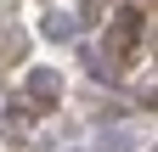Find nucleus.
<instances>
[{
  "mask_svg": "<svg viewBox=\"0 0 158 152\" xmlns=\"http://www.w3.org/2000/svg\"><path fill=\"white\" fill-rule=\"evenodd\" d=\"M135 34H141V11H135V6H124V11L113 17V34H107V51H113V56H130Z\"/></svg>",
  "mask_w": 158,
  "mask_h": 152,
  "instance_id": "f257e3e1",
  "label": "nucleus"
},
{
  "mask_svg": "<svg viewBox=\"0 0 158 152\" xmlns=\"http://www.w3.org/2000/svg\"><path fill=\"white\" fill-rule=\"evenodd\" d=\"M56 96H62V79H56V68H34V73H28V102H34V107H51Z\"/></svg>",
  "mask_w": 158,
  "mask_h": 152,
  "instance_id": "f03ea898",
  "label": "nucleus"
},
{
  "mask_svg": "<svg viewBox=\"0 0 158 152\" xmlns=\"http://www.w3.org/2000/svg\"><path fill=\"white\" fill-rule=\"evenodd\" d=\"M40 34H45V40H73V34H79V17L73 11H45V17H40Z\"/></svg>",
  "mask_w": 158,
  "mask_h": 152,
  "instance_id": "7ed1b4c3",
  "label": "nucleus"
}]
</instances>
